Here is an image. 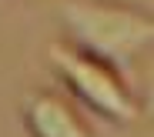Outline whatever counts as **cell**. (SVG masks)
<instances>
[{
  "label": "cell",
  "instance_id": "cell-1",
  "mask_svg": "<svg viewBox=\"0 0 154 137\" xmlns=\"http://www.w3.org/2000/svg\"><path fill=\"white\" fill-rule=\"evenodd\" d=\"M57 20L67 44L131 70L144 50L154 47V14L124 0H57Z\"/></svg>",
  "mask_w": 154,
  "mask_h": 137
},
{
  "label": "cell",
  "instance_id": "cell-2",
  "mask_svg": "<svg viewBox=\"0 0 154 137\" xmlns=\"http://www.w3.org/2000/svg\"><path fill=\"white\" fill-rule=\"evenodd\" d=\"M47 64L60 77V84L70 90V97L81 100L100 120L124 127L141 117L137 94L131 90V84L124 80V74L114 64L100 60L67 40H57L47 47Z\"/></svg>",
  "mask_w": 154,
  "mask_h": 137
},
{
  "label": "cell",
  "instance_id": "cell-3",
  "mask_svg": "<svg viewBox=\"0 0 154 137\" xmlns=\"http://www.w3.org/2000/svg\"><path fill=\"white\" fill-rule=\"evenodd\" d=\"M27 137H94L81 111L57 90H30L20 104Z\"/></svg>",
  "mask_w": 154,
  "mask_h": 137
},
{
  "label": "cell",
  "instance_id": "cell-4",
  "mask_svg": "<svg viewBox=\"0 0 154 137\" xmlns=\"http://www.w3.org/2000/svg\"><path fill=\"white\" fill-rule=\"evenodd\" d=\"M137 107H141V117L154 124V53H151V60L144 64L141 70V84H137Z\"/></svg>",
  "mask_w": 154,
  "mask_h": 137
}]
</instances>
